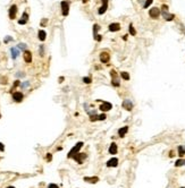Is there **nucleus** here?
<instances>
[{
  "label": "nucleus",
  "mask_w": 185,
  "mask_h": 188,
  "mask_svg": "<svg viewBox=\"0 0 185 188\" xmlns=\"http://www.w3.org/2000/svg\"><path fill=\"white\" fill-rule=\"evenodd\" d=\"M0 118H1V115H0Z\"/></svg>",
  "instance_id": "37998d69"
},
{
  "label": "nucleus",
  "mask_w": 185,
  "mask_h": 188,
  "mask_svg": "<svg viewBox=\"0 0 185 188\" xmlns=\"http://www.w3.org/2000/svg\"><path fill=\"white\" fill-rule=\"evenodd\" d=\"M43 49H44V48L42 46H40V53H41V56H43Z\"/></svg>",
  "instance_id": "4c0bfd02"
},
{
  "label": "nucleus",
  "mask_w": 185,
  "mask_h": 188,
  "mask_svg": "<svg viewBox=\"0 0 185 188\" xmlns=\"http://www.w3.org/2000/svg\"><path fill=\"white\" fill-rule=\"evenodd\" d=\"M51 159H52V155H51L50 153H48V154H47V160H48V161H51Z\"/></svg>",
  "instance_id": "f704fd0d"
},
{
  "label": "nucleus",
  "mask_w": 185,
  "mask_h": 188,
  "mask_svg": "<svg viewBox=\"0 0 185 188\" xmlns=\"http://www.w3.org/2000/svg\"><path fill=\"white\" fill-rule=\"evenodd\" d=\"M102 4H108V0H102Z\"/></svg>",
  "instance_id": "ea45409f"
},
{
  "label": "nucleus",
  "mask_w": 185,
  "mask_h": 188,
  "mask_svg": "<svg viewBox=\"0 0 185 188\" xmlns=\"http://www.w3.org/2000/svg\"><path fill=\"white\" fill-rule=\"evenodd\" d=\"M152 1H153V0H147V1H145V4H144V6H143V7H144V8H148V7H150V5L152 4Z\"/></svg>",
  "instance_id": "c756f323"
},
{
  "label": "nucleus",
  "mask_w": 185,
  "mask_h": 188,
  "mask_svg": "<svg viewBox=\"0 0 185 188\" xmlns=\"http://www.w3.org/2000/svg\"><path fill=\"white\" fill-rule=\"evenodd\" d=\"M4 150H5V145H4V144H2V143H0V151H1V152H2V151H4Z\"/></svg>",
  "instance_id": "c9c22d12"
},
{
  "label": "nucleus",
  "mask_w": 185,
  "mask_h": 188,
  "mask_svg": "<svg viewBox=\"0 0 185 188\" xmlns=\"http://www.w3.org/2000/svg\"><path fill=\"white\" fill-rule=\"evenodd\" d=\"M121 105H123V108H124L125 110H127V111H132V109H133V102H132L131 100H124Z\"/></svg>",
  "instance_id": "39448f33"
},
{
  "label": "nucleus",
  "mask_w": 185,
  "mask_h": 188,
  "mask_svg": "<svg viewBox=\"0 0 185 188\" xmlns=\"http://www.w3.org/2000/svg\"><path fill=\"white\" fill-rule=\"evenodd\" d=\"M24 60H25V62H27V64H30L31 61H32V53H31V51H28V50H25L24 51Z\"/></svg>",
  "instance_id": "f8f14e48"
},
{
  "label": "nucleus",
  "mask_w": 185,
  "mask_h": 188,
  "mask_svg": "<svg viewBox=\"0 0 185 188\" xmlns=\"http://www.w3.org/2000/svg\"><path fill=\"white\" fill-rule=\"evenodd\" d=\"M17 48L20 49V50H24V51H25L26 49H27V46H26L25 43H19L18 46H17Z\"/></svg>",
  "instance_id": "a878e982"
},
{
  "label": "nucleus",
  "mask_w": 185,
  "mask_h": 188,
  "mask_svg": "<svg viewBox=\"0 0 185 188\" xmlns=\"http://www.w3.org/2000/svg\"><path fill=\"white\" fill-rule=\"evenodd\" d=\"M127 130H128V127H127V126H125V127H121V129L118 130V135H119V137H121V138H123V137L126 135Z\"/></svg>",
  "instance_id": "dca6fc26"
},
{
  "label": "nucleus",
  "mask_w": 185,
  "mask_h": 188,
  "mask_svg": "<svg viewBox=\"0 0 185 188\" xmlns=\"http://www.w3.org/2000/svg\"><path fill=\"white\" fill-rule=\"evenodd\" d=\"M23 97H24V95H23L22 92H15V93H13V99L15 102H22Z\"/></svg>",
  "instance_id": "1a4fd4ad"
},
{
  "label": "nucleus",
  "mask_w": 185,
  "mask_h": 188,
  "mask_svg": "<svg viewBox=\"0 0 185 188\" xmlns=\"http://www.w3.org/2000/svg\"><path fill=\"white\" fill-rule=\"evenodd\" d=\"M28 84H30L28 82H25V83L22 84V87H23V88H26V87H28Z\"/></svg>",
  "instance_id": "473e14b6"
},
{
  "label": "nucleus",
  "mask_w": 185,
  "mask_h": 188,
  "mask_svg": "<svg viewBox=\"0 0 185 188\" xmlns=\"http://www.w3.org/2000/svg\"><path fill=\"white\" fill-rule=\"evenodd\" d=\"M109 153L110 154H116L117 153V145H116L115 143H111V145L109 147Z\"/></svg>",
  "instance_id": "aec40b11"
},
{
  "label": "nucleus",
  "mask_w": 185,
  "mask_h": 188,
  "mask_svg": "<svg viewBox=\"0 0 185 188\" xmlns=\"http://www.w3.org/2000/svg\"><path fill=\"white\" fill-rule=\"evenodd\" d=\"M108 28L110 32H118V31L121 30V25H119L118 23H113V24L109 25Z\"/></svg>",
  "instance_id": "ddd939ff"
},
{
  "label": "nucleus",
  "mask_w": 185,
  "mask_h": 188,
  "mask_svg": "<svg viewBox=\"0 0 185 188\" xmlns=\"http://www.w3.org/2000/svg\"><path fill=\"white\" fill-rule=\"evenodd\" d=\"M38 38L40 41H44L45 38H47V33H45V31H43V30H40L38 33Z\"/></svg>",
  "instance_id": "a211bd4d"
},
{
  "label": "nucleus",
  "mask_w": 185,
  "mask_h": 188,
  "mask_svg": "<svg viewBox=\"0 0 185 188\" xmlns=\"http://www.w3.org/2000/svg\"><path fill=\"white\" fill-rule=\"evenodd\" d=\"M101 39H102V36L98 34V35H97V38H96V40H97V41H101Z\"/></svg>",
  "instance_id": "e433bc0d"
},
{
  "label": "nucleus",
  "mask_w": 185,
  "mask_h": 188,
  "mask_svg": "<svg viewBox=\"0 0 185 188\" xmlns=\"http://www.w3.org/2000/svg\"><path fill=\"white\" fill-rule=\"evenodd\" d=\"M61 12H63L64 16L68 15V12H69V2L68 1H61Z\"/></svg>",
  "instance_id": "7ed1b4c3"
},
{
  "label": "nucleus",
  "mask_w": 185,
  "mask_h": 188,
  "mask_svg": "<svg viewBox=\"0 0 185 188\" xmlns=\"http://www.w3.org/2000/svg\"><path fill=\"white\" fill-rule=\"evenodd\" d=\"M84 180L85 181H90V182H92V184H94V182H97L99 179H98V177H93V178H89V177H85L84 178Z\"/></svg>",
  "instance_id": "4be33fe9"
},
{
  "label": "nucleus",
  "mask_w": 185,
  "mask_h": 188,
  "mask_svg": "<svg viewBox=\"0 0 185 188\" xmlns=\"http://www.w3.org/2000/svg\"><path fill=\"white\" fill-rule=\"evenodd\" d=\"M107 8H108V4H102V6L100 7L99 10H98V14H99V15H103V14L106 13Z\"/></svg>",
  "instance_id": "6ab92c4d"
},
{
  "label": "nucleus",
  "mask_w": 185,
  "mask_h": 188,
  "mask_svg": "<svg viewBox=\"0 0 185 188\" xmlns=\"http://www.w3.org/2000/svg\"><path fill=\"white\" fill-rule=\"evenodd\" d=\"M48 188H59V186L56 185V184H50V185L48 186Z\"/></svg>",
  "instance_id": "2f4dec72"
},
{
  "label": "nucleus",
  "mask_w": 185,
  "mask_h": 188,
  "mask_svg": "<svg viewBox=\"0 0 185 188\" xmlns=\"http://www.w3.org/2000/svg\"><path fill=\"white\" fill-rule=\"evenodd\" d=\"M185 154V146H178V155L183 157Z\"/></svg>",
  "instance_id": "5701e85b"
},
{
  "label": "nucleus",
  "mask_w": 185,
  "mask_h": 188,
  "mask_svg": "<svg viewBox=\"0 0 185 188\" xmlns=\"http://www.w3.org/2000/svg\"><path fill=\"white\" fill-rule=\"evenodd\" d=\"M99 28H100V26L99 25H97V24L93 25V35H94V39H96L97 35H98V31H99Z\"/></svg>",
  "instance_id": "393cba45"
},
{
  "label": "nucleus",
  "mask_w": 185,
  "mask_h": 188,
  "mask_svg": "<svg viewBox=\"0 0 185 188\" xmlns=\"http://www.w3.org/2000/svg\"><path fill=\"white\" fill-rule=\"evenodd\" d=\"M83 2H86V0H83Z\"/></svg>",
  "instance_id": "79ce46f5"
},
{
  "label": "nucleus",
  "mask_w": 185,
  "mask_h": 188,
  "mask_svg": "<svg viewBox=\"0 0 185 188\" xmlns=\"http://www.w3.org/2000/svg\"><path fill=\"white\" fill-rule=\"evenodd\" d=\"M74 159H75V161L78 163H83L84 160L86 159V154L85 153H77L76 155L74 156Z\"/></svg>",
  "instance_id": "6e6552de"
},
{
  "label": "nucleus",
  "mask_w": 185,
  "mask_h": 188,
  "mask_svg": "<svg viewBox=\"0 0 185 188\" xmlns=\"http://www.w3.org/2000/svg\"><path fill=\"white\" fill-rule=\"evenodd\" d=\"M83 82L85 83V84H90V83L92 82V79H91L90 77H84L83 78Z\"/></svg>",
  "instance_id": "c85d7f7f"
},
{
  "label": "nucleus",
  "mask_w": 185,
  "mask_h": 188,
  "mask_svg": "<svg viewBox=\"0 0 185 188\" xmlns=\"http://www.w3.org/2000/svg\"><path fill=\"white\" fill-rule=\"evenodd\" d=\"M82 146H83V143H82V142L77 143L76 145H75V146H74V147H73V149L69 151V153H68V155H67V156H68V157H74V156H75L77 153L80 152V150H81V147H82Z\"/></svg>",
  "instance_id": "f257e3e1"
},
{
  "label": "nucleus",
  "mask_w": 185,
  "mask_h": 188,
  "mask_svg": "<svg viewBox=\"0 0 185 188\" xmlns=\"http://www.w3.org/2000/svg\"><path fill=\"white\" fill-rule=\"evenodd\" d=\"M19 84H20V83H19V81H15V82H14V87L19 86Z\"/></svg>",
  "instance_id": "72a5a7b5"
},
{
  "label": "nucleus",
  "mask_w": 185,
  "mask_h": 188,
  "mask_svg": "<svg viewBox=\"0 0 185 188\" xmlns=\"http://www.w3.org/2000/svg\"><path fill=\"white\" fill-rule=\"evenodd\" d=\"M27 20H28V15H27V13H24V14H23V16H22V18L18 20V24H20V25H24V24H26V23H27Z\"/></svg>",
  "instance_id": "2eb2a0df"
},
{
  "label": "nucleus",
  "mask_w": 185,
  "mask_h": 188,
  "mask_svg": "<svg viewBox=\"0 0 185 188\" xmlns=\"http://www.w3.org/2000/svg\"><path fill=\"white\" fill-rule=\"evenodd\" d=\"M161 15L164 16V18H165L167 22L174 19V15H173V14H169L167 10H162V12H161Z\"/></svg>",
  "instance_id": "4468645a"
},
{
  "label": "nucleus",
  "mask_w": 185,
  "mask_h": 188,
  "mask_svg": "<svg viewBox=\"0 0 185 188\" xmlns=\"http://www.w3.org/2000/svg\"><path fill=\"white\" fill-rule=\"evenodd\" d=\"M117 164H118V159L117 157H113V159H110L107 162V167L108 168H115V167H117Z\"/></svg>",
  "instance_id": "9b49d317"
},
{
  "label": "nucleus",
  "mask_w": 185,
  "mask_h": 188,
  "mask_svg": "<svg viewBox=\"0 0 185 188\" xmlns=\"http://www.w3.org/2000/svg\"><path fill=\"white\" fill-rule=\"evenodd\" d=\"M106 119V115L105 113H102V115H100V116H98V120H105Z\"/></svg>",
  "instance_id": "7c9ffc66"
},
{
  "label": "nucleus",
  "mask_w": 185,
  "mask_h": 188,
  "mask_svg": "<svg viewBox=\"0 0 185 188\" xmlns=\"http://www.w3.org/2000/svg\"><path fill=\"white\" fill-rule=\"evenodd\" d=\"M10 53H12V58L16 59L17 57H18V54H19L18 48H12V49H10Z\"/></svg>",
  "instance_id": "f3484780"
},
{
  "label": "nucleus",
  "mask_w": 185,
  "mask_h": 188,
  "mask_svg": "<svg viewBox=\"0 0 185 188\" xmlns=\"http://www.w3.org/2000/svg\"><path fill=\"white\" fill-rule=\"evenodd\" d=\"M110 75H111V84L116 86V87H119L121 86V82H119V78L117 76V73H116L114 69L110 70Z\"/></svg>",
  "instance_id": "f03ea898"
},
{
  "label": "nucleus",
  "mask_w": 185,
  "mask_h": 188,
  "mask_svg": "<svg viewBox=\"0 0 185 188\" xmlns=\"http://www.w3.org/2000/svg\"><path fill=\"white\" fill-rule=\"evenodd\" d=\"M10 41H13V36H9V35L5 36V39H4V42H5V43H8V42H10Z\"/></svg>",
  "instance_id": "cd10ccee"
},
{
  "label": "nucleus",
  "mask_w": 185,
  "mask_h": 188,
  "mask_svg": "<svg viewBox=\"0 0 185 188\" xmlns=\"http://www.w3.org/2000/svg\"><path fill=\"white\" fill-rule=\"evenodd\" d=\"M121 78H123V79H125V81H128V79H129V74L126 73V71H121Z\"/></svg>",
  "instance_id": "b1692460"
},
{
  "label": "nucleus",
  "mask_w": 185,
  "mask_h": 188,
  "mask_svg": "<svg viewBox=\"0 0 185 188\" xmlns=\"http://www.w3.org/2000/svg\"><path fill=\"white\" fill-rule=\"evenodd\" d=\"M16 14H17V6H16V5H13V6L9 8V18H10V19H15Z\"/></svg>",
  "instance_id": "0eeeda50"
},
{
  "label": "nucleus",
  "mask_w": 185,
  "mask_h": 188,
  "mask_svg": "<svg viewBox=\"0 0 185 188\" xmlns=\"http://www.w3.org/2000/svg\"><path fill=\"white\" fill-rule=\"evenodd\" d=\"M45 22H47V19H43V22H42V23H41V25H45V24H47V23H45Z\"/></svg>",
  "instance_id": "58836bf2"
},
{
  "label": "nucleus",
  "mask_w": 185,
  "mask_h": 188,
  "mask_svg": "<svg viewBox=\"0 0 185 188\" xmlns=\"http://www.w3.org/2000/svg\"><path fill=\"white\" fill-rule=\"evenodd\" d=\"M129 34H131V35H135V34H136V31H135V28L133 27L132 24L129 25Z\"/></svg>",
  "instance_id": "bb28decb"
},
{
  "label": "nucleus",
  "mask_w": 185,
  "mask_h": 188,
  "mask_svg": "<svg viewBox=\"0 0 185 188\" xmlns=\"http://www.w3.org/2000/svg\"><path fill=\"white\" fill-rule=\"evenodd\" d=\"M149 15H150V17H151V18H158V17H159V15H160L159 8H157V7L151 8V9H150V12H149Z\"/></svg>",
  "instance_id": "20e7f679"
},
{
  "label": "nucleus",
  "mask_w": 185,
  "mask_h": 188,
  "mask_svg": "<svg viewBox=\"0 0 185 188\" xmlns=\"http://www.w3.org/2000/svg\"><path fill=\"white\" fill-rule=\"evenodd\" d=\"M109 60H110V56H109L108 52L103 51L100 53V61L102 64H107V62H109Z\"/></svg>",
  "instance_id": "423d86ee"
},
{
  "label": "nucleus",
  "mask_w": 185,
  "mask_h": 188,
  "mask_svg": "<svg viewBox=\"0 0 185 188\" xmlns=\"http://www.w3.org/2000/svg\"><path fill=\"white\" fill-rule=\"evenodd\" d=\"M7 188H15V187H13V186H9V187H7Z\"/></svg>",
  "instance_id": "a19ab883"
},
{
  "label": "nucleus",
  "mask_w": 185,
  "mask_h": 188,
  "mask_svg": "<svg viewBox=\"0 0 185 188\" xmlns=\"http://www.w3.org/2000/svg\"><path fill=\"white\" fill-rule=\"evenodd\" d=\"M182 188H184V187H182Z\"/></svg>",
  "instance_id": "c03bdc74"
},
{
  "label": "nucleus",
  "mask_w": 185,
  "mask_h": 188,
  "mask_svg": "<svg viewBox=\"0 0 185 188\" xmlns=\"http://www.w3.org/2000/svg\"><path fill=\"white\" fill-rule=\"evenodd\" d=\"M182 165H185V160L184 159H178L175 162V167H182Z\"/></svg>",
  "instance_id": "412c9836"
},
{
  "label": "nucleus",
  "mask_w": 185,
  "mask_h": 188,
  "mask_svg": "<svg viewBox=\"0 0 185 188\" xmlns=\"http://www.w3.org/2000/svg\"><path fill=\"white\" fill-rule=\"evenodd\" d=\"M111 108H113V105H111V103H109V102H105V103H102L101 105H100V110H101L102 112H107V111L111 110Z\"/></svg>",
  "instance_id": "9d476101"
}]
</instances>
